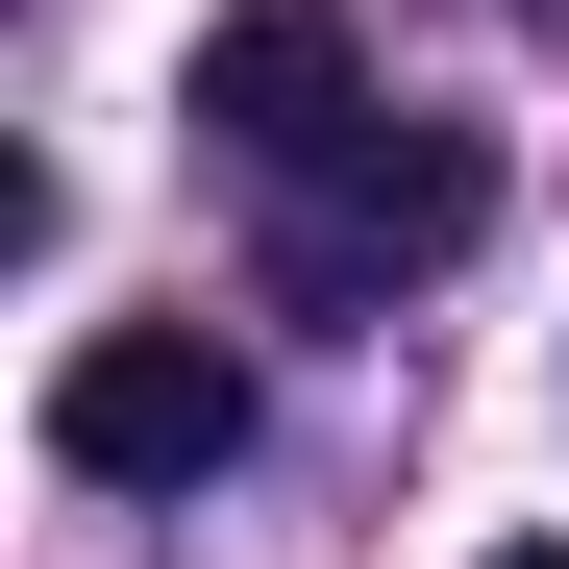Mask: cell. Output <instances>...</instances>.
<instances>
[{"mask_svg":"<svg viewBox=\"0 0 569 569\" xmlns=\"http://www.w3.org/2000/svg\"><path fill=\"white\" fill-rule=\"evenodd\" d=\"M50 470L74 496H199V470H248V347L223 322H74L50 347Z\"/></svg>","mask_w":569,"mask_h":569,"instance_id":"cell-1","label":"cell"},{"mask_svg":"<svg viewBox=\"0 0 569 569\" xmlns=\"http://www.w3.org/2000/svg\"><path fill=\"white\" fill-rule=\"evenodd\" d=\"M298 199H322V223L272 248V298H371V272H421V248L496 223V149H470V124H347Z\"/></svg>","mask_w":569,"mask_h":569,"instance_id":"cell-2","label":"cell"},{"mask_svg":"<svg viewBox=\"0 0 569 569\" xmlns=\"http://www.w3.org/2000/svg\"><path fill=\"white\" fill-rule=\"evenodd\" d=\"M199 124H223L248 173H322V149L371 124V50L322 26V0H223V26H199Z\"/></svg>","mask_w":569,"mask_h":569,"instance_id":"cell-3","label":"cell"},{"mask_svg":"<svg viewBox=\"0 0 569 569\" xmlns=\"http://www.w3.org/2000/svg\"><path fill=\"white\" fill-rule=\"evenodd\" d=\"M496 569H569V545H496Z\"/></svg>","mask_w":569,"mask_h":569,"instance_id":"cell-4","label":"cell"}]
</instances>
